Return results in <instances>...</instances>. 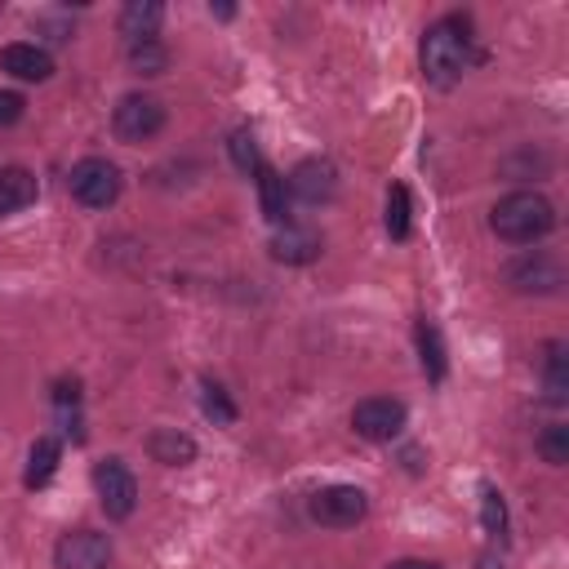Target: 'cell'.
<instances>
[{"label":"cell","instance_id":"cell-26","mask_svg":"<svg viewBox=\"0 0 569 569\" xmlns=\"http://www.w3.org/2000/svg\"><path fill=\"white\" fill-rule=\"evenodd\" d=\"M538 453H542V462L565 467V462H569V427H565V422L542 427V436H538Z\"/></svg>","mask_w":569,"mask_h":569},{"label":"cell","instance_id":"cell-10","mask_svg":"<svg viewBox=\"0 0 569 569\" xmlns=\"http://www.w3.org/2000/svg\"><path fill=\"white\" fill-rule=\"evenodd\" d=\"M507 284L516 293H556L565 284V271L551 253H525L507 267Z\"/></svg>","mask_w":569,"mask_h":569},{"label":"cell","instance_id":"cell-1","mask_svg":"<svg viewBox=\"0 0 569 569\" xmlns=\"http://www.w3.org/2000/svg\"><path fill=\"white\" fill-rule=\"evenodd\" d=\"M471 67V18L445 13L422 31V80L436 89H453Z\"/></svg>","mask_w":569,"mask_h":569},{"label":"cell","instance_id":"cell-8","mask_svg":"<svg viewBox=\"0 0 569 569\" xmlns=\"http://www.w3.org/2000/svg\"><path fill=\"white\" fill-rule=\"evenodd\" d=\"M111 538L98 529H67L53 547L58 569H111Z\"/></svg>","mask_w":569,"mask_h":569},{"label":"cell","instance_id":"cell-11","mask_svg":"<svg viewBox=\"0 0 569 569\" xmlns=\"http://www.w3.org/2000/svg\"><path fill=\"white\" fill-rule=\"evenodd\" d=\"M320 249H325L320 231L316 227H302V222H284L271 236V258L284 262V267H307V262L320 258Z\"/></svg>","mask_w":569,"mask_h":569},{"label":"cell","instance_id":"cell-18","mask_svg":"<svg viewBox=\"0 0 569 569\" xmlns=\"http://www.w3.org/2000/svg\"><path fill=\"white\" fill-rule=\"evenodd\" d=\"M418 360H422V373H427V382H445V373H449V360H445V342H440V329L422 316L418 320Z\"/></svg>","mask_w":569,"mask_h":569},{"label":"cell","instance_id":"cell-17","mask_svg":"<svg viewBox=\"0 0 569 569\" xmlns=\"http://www.w3.org/2000/svg\"><path fill=\"white\" fill-rule=\"evenodd\" d=\"M58 462H62V445H58V436H40V440L31 445V453H27L22 485H27V489H44V485L53 480Z\"/></svg>","mask_w":569,"mask_h":569},{"label":"cell","instance_id":"cell-28","mask_svg":"<svg viewBox=\"0 0 569 569\" xmlns=\"http://www.w3.org/2000/svg\"><path fill=\"white\" fill-rule=\"evenodd\" d=\"M387 569H445L440 560H422V556H405V560H391Z\"/></svg>","mask_w":569,"mask_h":569},{"label":"cell","instance_id":"cell-7","mask_svg":"<svg viewBox=\"0 0 569 569\" xmlns=\"http://www.w3.org/2000/svg\"><path fill=\"white\" fill-rule=\"evenodd\" d=\"M93 493H98V502H102V511L111 520H129L133 507H138V480H133L129 462L124 458L93 462Z\"/></svg>","mask_w":569,"mask_h":569},{"label":"cell","instance_id":"cell-14","mask_svg":"<svg viewBox=\"0 0 569 569\" xmlns=\"http://www.w3.org/2000/svg\"><path fill=\"white\" fill-rule=\"evenodd\" d=\"M147 453H151V462H160V467H191L196 462V440L187 436V431H178V427H156L151 436H147Z\"/></svg>","mask_w":569,"mask_h":569},{"label":"cell","instance_id":"cell-30","mask_svg":"<svg viewBox=\"0 0 569 569\" xmlns=\"http://www.w3.org/2000/svg\"><path fill=\"white\" fill-rule=\"evenodd\" d=\"M209 13H213V18H236V9H231V4H209Z\"/></svg>","mask_w":569,"mask_h":569},{"label":"cell","instance_id":"cell-20","mask_svg":"<svg viewBox=\"0 0 569 569\" xmlns=\"http://www.w3.org/2000/svg\"><path fill=\"white\" fill-rule=\"evenodd\" d=\"M124 58H129V71H138V76H164L169 71V49L160 40L124 44Z\"/></svg>","mask_w":569,"mask_h":569},{"label":"cell","instance_id":"cell-16","mask_svg":"<svg viewBox=\"0 0 569 569\" xmlns=\"http://www.w3.org/2000/svg\"><path fill=\"white\" fill-rule=\"evenodd\" d=\"M253 182H258L262 218H267L271 227H284V222H289V187H284V178L262 160V164H258V173H253Z\"/></svg>","mask_w":569,"mask_h":569},{"label":"cell","instance_id":"cell-24","mask_svg":"<svg viewBox=\"0 0 569 569\" xmlns=\"http://www.w3.org/2000/svg\"><path fill=\"white\" fill-rule=\"evenodd\" d=\"M480 525H485L489 538L507 542V502H502V493H498L489 480L480 485Z\"/></svg>","mask_w":569,"mask_h":569},{"label":"cell","instance_id":"cell-5","mask_svg":"<svg viewBox=\"0 0 569 569\" xmlns=\"http://www.w3.org/2000/svg\"><path fill=\"white\" fill-rule=\"evenodd\" d=\"M369 511V493L360 485H325L307 498V516L325 529H351Z\"/></svg>","mask_w":569,"mask_h":569},{"label":"cell","instance_id":"cell-3","mask_svg":"<svg viewBox=\"0 0 569 569\" xmlns=\"http://www.w3.org/2000/svg\"><path fill=\"white\" fill-rule=\"evenodd\" d=\"M67 187H71V196H76L84 209H107V204L120 200L124 178H120V164H111L107 156H84V160L71 164Z\"/></svg>","mask_w":569,"mask_h":569},{"label":"cell","instance_id":"cell-9","mask_svg":"<svg viewBox=\"0 0 569 569\" xmlns=\"http://www.w3.org/2000/svg\"><path fill=\"white\" fill-rule=\"evenodd\" d=\"M284 187H289L302 204H325V200H333V191H338V169H333V160H325V156H307V160L293 164V173H289Z\"/></svg>","mask_w":569,"mask_h":569},{"label":"cell","instance_id":"cell-6","mask_svg":"<svg viewBox=\"0 0 569 569\" xmlns=\"http://www.w3.org/2000/svg\"><path fill=\"white\" fill-rule=\"evenodd\" d=\"M405 422H409V409L396 396H365L351 409V431L360 440H373V445H391L405 431Z\"/></svg>","mask_w":569,"mask_h":569},{"label":"cell","instance_id":"cell-15","mask_svg":"<svg viewBox=\"0 0 569 569\" xmlns=\"http://www.w3.org/2000/svg\"><path fill=\"white\" fill-rule=\"evenodd\" d=\"M36 196H40V182H36L31 169H22V164H0V218L22 213L27 204H36Z\"/></svg>","mask_w":569,"mask_h":569},{"label":"cell","instance_id":"cell-25","mask_svg":"<svg viewBox=\"0 0 569 569\" xmlns=\"http://www.w3.org/2000/svg\"><path fill=\"white\" fill-rule=\"evenodd\" d=\"M227 151H231V164H236L240 173H258L262 156H258V138H253V129H236L231 142H227Z\"/></svg>","mask_w":569,"mask_h":569},{"label":"cell","instance_id":"cell-4","mask_svg":"<svg viewBox=\"0 0 569 569\" xmlns=\"http://www.w3.org/2000/svg\"><path fill=\"white\" fill-rule=\"evenodd\" d=\"M164 102L156 98V93H124L120 102H116V111H111V129H116V138L120 142H129V147H138V142H151L160 129H164Z\"/></svg>","mask_w":569,"mask_h":569},{"label":"cell","instance_id":"cell-2","mask_svg":"<svg viewBox=\"0 0 569 569\" xmlns=\"http://www.w3.org/2000/svg\"><path fill=\"white\" fill-rule=\"evenodd\" d=\"M489 227L507 244H533L556 227V204L542 191H511L489 209Z\"/></svg>","mask_w":569,"mask_h":569},{"label":"cell","instance_id":"cell-22","mask_svg":"<svg viewBox=\"0 0 569 569\" xmlns=\"http://www.w3.org/2000/svg\"><path fill=\"white\" fill-rule=\"evenodd\" d=\"M200 409H204V418H213V427H231V422H236V400H231L227 387L213 382V378L200 382Z\"/></svg>","mask_w":569,"mask_h":569},{"label":"cell","instance_id":"cell-27","mask_svg":"<svg viewBox=\"0 0 569 569\" xmlns=\"http://www.w3.org/2000/svg\"><path fill=\"white\" fill-rule=\"evenodd\" d=\"M27 116V98L18 89H0V129H13Z\"/></svg>","mask_w":569,"mask_h":569},{"label":"cell","instance_id":"cell-23","mask_svg":"<svg viewBox=\"0 0 569 569\" xmlns=\"http://www.w3.org/2000/svg\"><path fill=\"white\" fill-rule=\"evenodd\" d=\"M53 409H58L62 422H71L67 431L80 440V436H84V431H80V378H58V382H53Z\"/></svg>","mask_w":569,"mask_h":569},{"label":"cell","instance_id":"cell-29","mask_svg":"<svg viewBox=\"0 0 569 569\" xmlns=\"http://www.w3.org/2000/svg\"><path fill=\"white\" fill-rule=\"evenodd\" d=\"M476 569H502V560H498V556H493V551H485V556H480V560H476Z\"/></svg>","mask_w":569,"mask_h":569},{"label":"cell","instance_id":"cell-13","mask_svg":"<svg viewBox=\"0 0 569 569\" xmlns=\"http://www.w3.org/2000/svg\"><path fill=\"white\" fill-rule=\"evenodd\" d=\"M160 22H164V4L160 0H129L120 9V36H124V44L160 40Z\"/></svg>","mask_w":569,"mask_h":569},{"label":"cell","instance_id":"cell-12","mask_svg":"<svg viewBox=\"0 0 569 569\" xmlns=\"http://www.w3.org/2000/svg\"><path fill=\"white\" fill-rule=\"evenodd\" d=\"M0 71H9L13 80H27V84H44L53 76V58H49V49H40L31 40H13L0 49Z\"/></svg>","mask_w":569,"mask_h":569},{"label":"cell","instance_id":"cell-19","mask_svg":"<svg viewBox=\"0 0 569 569\" xmlns=\"http://www.w3.org/2000/svg\"><path fill=\"white\" fill-rule=\"evenodd\" d=\"M542 378H547V400L551 405H565L569 400V347L565 342H547Z\"/></svg>","mask_w":569,"mask_h":569},{"label":"cell","instance_id":"cell-21","mask_svg":"<svg viewBox=\"0 0 569 569\" xmlns=\"http://www.w3.org/2000/svg\"><path fill=\"white\" fill-rule=\"evenodd\" d=\"M409 231H413L409 187H405V182H391V191H387V236H391V240H409Z\"/></svg>","mask_w":569,"mask_h":569}]
</instances>
